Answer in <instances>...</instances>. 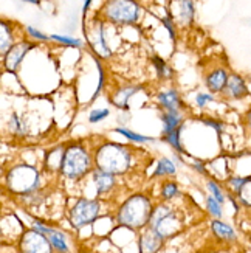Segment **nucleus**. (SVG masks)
I'll return each mask as SVG.
<instances>
[{
  "instance_id": "f257e3e1",
  "label": "nucleus",
  "mask_w": 251,
  "mask_h": 253,
  "mask_svg": "<svg viewBox=\"0 0 251 253\" xmlns=\"http://www.w3.org/2000/svg\"><path fill=\"white\" fill-rule=\"evenodd\" d=\"M96 168L113 175L124 174L132 167V152L119 143H103L95 154Z\"/></svg>"
},
{
  "instance_id": "f03ea898",
  "label": "nucleus",
  "mask_w": 251,
  "mask_h": 253,
  "mask_svg": "<svg viewBox=\"0 0 251 253\" xmlns=\"http://www.w3.org/2000/svg\"><path fill=\"white\" fill-rule=\"evenodd\" d=\"M152 211H154V208H152V204L146 196L134 194L119 207L116 219L121 225L138 230L149 225Z\"/></svg>"
},
{
  "instance_id": "7ed1b4c3",
  "label": "nucleus",
  "mask_w": 251,
  "mask_h": 253,
  "mask_svg": "<svg viewBox=\"0 0 251 253\" xmlns=\"http://www.w3.org/2000/svg\"><path fill=\"white\" fill-rule=\"evenodd\" d=\"M140 9L138 0H106L100 11V17L107 24L118 27L135 25L140 19Z\"/></svg>"
},
{
  "instance_id": "20e7f679",
  "label": "nucleus",
  "mask_w": 251,
  "mask_h": 253,
  "mask_svg": "<svg viewBox=\"0 0 251 253\" xmlns=\"http://www.w3.org/2000/svg\"><path fill=\"white\" fill-rule=\"evenodd\" d=\"M92 169L90 152L81 143H73L64 149V159L61 165V172L67 179H81Z\"/></svg>"
},
{
  "instance_id": "39448f33",
  "label": "nucleus",
  "mask_w": 251,
  "mask_h": 253,
  "mask_svg": "<svg viewBox=\"0 0 251 253\" xmlns=\"http://www.w3.org/2000/svg\"><path fill=\"white\" fill-rule=\"evenodd\" d=\"M149 227L155 230L161 238H169L180 232L183 227V221L179 211L172 205L160 204L152 211Z\"/></svg>"
},
{
  "instance_id": "423d86ee",
  "label": "nucleus",
  "mask_w": 251,
  "mask_h": 253,
  "mask_svg": "<svg viewBox=\"0 0 251 253\" xmlns=\"http://www.w3.org/2000/svg\"><path fill=\"white\" fill-rule=\"evenodd\" d=\"M40 177L36 168L30 165H17L6 174L8 190L16 194H33L39 186Z\"/></svg>"
},
{
  "instance_id": "0eeeda50",
  "label": "nucleus",
  "mask_w": 251,
  "mask_h": 253,
  "mask_svg": "<svg viewBox=\"0 0 251 253\" xmlns=\"http://www.w3.org/2000/svg\"><path fill=\"white\" fill-rule=\"evenodd\" d=\"M106 24L107 22L101 17H96L92 20V27L90 30L85 31V38L87 43L90 45L92 51L95 53V56L107 59L112 56V50L107 43L106 38Z\"/></svg>"
},
{
  "instance_id": "6e6552de",
  "label": "nucleus",
  "mask_w": 251,
  "mask_h": 253,
  "mask_svg": "<svg viewBox=\"0 0 251 253\" xmlns=\"http://www.w3.org/2000/svg\"><path fill=\"white\" fill-rule=\"evenodd\" d=\"M101 211V205L95 199H79L70 210V222L76 228H82L85 225L96 221Z\"/></svg>"
},
{
  "instance_id": "1a4fd4ad",
  "label": "nucleus",
  "mask_w": 251,
  "mask_h": 253,
  "mask_svg": "<svg viewBox=\"0 0 251 253\" xmlns=\"http://www.w3.org/2000/svg\"><path fill=\"white\" fill-rule=\"evenodd\" d=\"M168 16L179 27H189L195 17L194 0H169Z\"/></svg>"
},
{
  "instance_id": "9d476101",
  "label": "nucleus",
  "mask_w": 251,
  "mask_h": 253,
  "mask_svg": "<svg viewBox=\"0 0 251 253\" xmlns=\"http://www.w3.org/2000/svg\"><path fill=\"white\" fill-rule=\"evenodd\" d=\"M53 246L47 235L36 232L31 228L20 238V252L22 253H53Z\"/></svg>"
},
{
  "instance_id": "9b49d317",
  "label": "nucleus",
  "mask_w": 251,
  "mask_h": 253,
  "mask_svg": "<svg viewBox=\"0 0 251 253\" xmlns=\"http://www.w3.org/2000/svg\"><path fill=\"white\" fill-rule=\"evenodd\" d=\"M36 43L31 42V41H19L16 42L13 47H11L3 56H2V62H3V67L6 72L9 73H16L20 67L22 61L27 56V53L35 48Z\"/></svg>"
},
{
  "instance_id": "f8f14e48",
  "label": "nucleus",
  "mask_w": 251,
  "mask_h": 253,
  "mask_svg": "<svg viewBox=\"0 0 251 253\" xmlns=\"http://www.w3.org/2000/svg\"><path fill=\"white\" fill-rule=\"evenodd\" d=\"M223 98L228 101H239L248 96V85L244 76L239 73H230L228 76V83L222 92Z\"/></svg>"
},
{
  "instance_id": "ddd939ff",
  "label": "nucleus",
  "mask_w": 251,
  "mask_h": 253,
  "mask_svg": "<svg viewBox=\"0 0 251 253\" xmlns=\"http://www.w3.org/2000/svg\"><path fill=\"white\" fill-rule=\"evenodd\" d=\"M228 76H230V73L226 72V69L214 67L205 75V84L211 93H222L228 83Z\"/></svg>"
},
{
  "instance_id": "4468645a",
  "label": "nucleus",
  "mask_w": 251,
  "mask_h": 253,
  "mask_svg": "<svg viewBox=\"0 0 251 253\" xmlns=\"http://www.w3.org/2000/svg\"><path fill=\"white\" fill-rule=\"evenodd\" d=\"M157 101L161 106V109L165 112H174V114H180L183 103L180 100V95L176 89H169L166 92H160L157 95Z\"/></svg>"
},
{
  "instance_id": "2eb2a0df",
  "label": "nucleus",
  "mask_w": 251,
  "mask_h": 253,
  "mask_svg": "<svg viewBox=\"0 0 251 253\" xmlns=\"http://www.w3.org/2000/svg\"><path fill=\"white\" fill-rule=\"evenodd\" d=\"M163 239L155 230L147 227L140 238V252L141 253H157L163 244Z\"/></svg>"
},
{
  "instance_id": "dca6fc26",
  "label": "nucleus",
  "mask_w": 251,
  "mask_h": 253,
  "mask_svg": "<svg viewBox=\"0 0 251 253\" xmlns=\"http://www.w3.org/2000/svg\"><path fill=\"white\" fill-rule=\"evenodd\" d=\"M141 89L140 85H134V84H127V85H123L119 87L116 90L115 95H112L110 101L113 106H116L118 109H121V111H129V100L132 98L138 90Z\"/></svg>"
},
{
  "instance_id": "f3484780",
  "label": "nucleus",
  "mask_w": 251,
  "mask_h": 253,
  "mask_svg": "<svg viewBox=\"0 0 251 253\" xmlns=\"http://www.w3.org/2000/svg\"><path fill=\"white\" fill-rule=\"evenodd\" d=\"M93 177V183L98 194H107L113 190L115 186V175L110 172H106L100 168H96L92 174Z\"/></svg>"
},
{
  "instance_id": "a211bd4d",
  "label": "nucleus",
  "mask_w": 251,
  "mask_h": 253,
  "mask_svg": "<svg viewBox=\"0 0 251 253\" xmlns=\"http://www.w3.org/2000/svg\"><path fill=\"white\" fill-rule=\"evenodd\" d=\"M14 43V31L11 27V22L2 20L0 22V51H2V56Z\"/></svg>"
},
{
  "instance_id": "6ab92c4d",
  "label": "nucleus",
  "mask_w": 251,
  "mask_h": 253,
  "mask_svg": "<svg viewBox=\"0 0 251 253\" xmlns=\"http://www.w3.org/2000/svg\"><path fill=\"white\" fill-rule=\"evenodd\" d=\"M211 228H213V233L222 239V241H226V243H234V241L237 239L236 236V232H234V228L230 227L228 224L219 221V219H215V221H213L211 224Z\"/></svg>"
},
{
  "instance_id": "aec40b11",
  "label": "nucleus",
  "mask_w": 251,
  "mask_h": 253,
  "mask_svg": "<svg viewBox=\"0 0 251 253\" xmlns=\"http://www.w3.org/2000/svg\"><path fill=\"white\" fill-rule=\"evenodd\" d=\"M181 115L174 114V112H165L161 114V123H163V134H169L174 129L181 126Z\"/></svg>"
},
{
  "instance_id": "412c9836",
  "label": "nucleus",
  "mask_w": 251,
  "mask_h": 253,
  "mask_svg": "<svg viewBox=\"0 0 251 253\" xmlns=\"http://www.w3.org/2000/svg\"><path fill=\"white\" fill-rule=\"evenodd\" d=\"M51 246L56 249L59 253H67L69 252V246H67V241H65V235L58 232V230H51V232L47 235Z\"/></svg>"
},
{
  "instance_id": "4be33fe9",
  "label": "nucleus",
  "mask_w": 251,
  "mask_h": 253,
  "mask_svg": "<svg viewBox=\"0 0 251 253\" xmlns=\"http://www.w3.org/2000/svg\"><path fill=\"white\" fill-rule=\"evenodd\" d=\"M174 174H176V165L172 163V160H169L166 157L160 159L158 163H157L154 175L160 177V175H174Z\"/></svg>"
},
{
  "instance_id": "5701e85b",
  "label": "nucleus",
  "mask_w": 251,
  "mask_h": 253,
  "mask_svg": "<svg viewBox=\"0 0 251 253\" xmlns=\"http://www.w3.org/2000/svg\"><path fill=\"white\" fill-rule=\"evenodd\" d=\"M152 64H154V67H155V72H157V76H158V78L166 80V78H171V76H172L171 67L166 64V61H163L160 56H154V58H152Z\"/></svg>"
},
{
  "instance_id": "b1692460",
  "label": "nucleus",
  "mask_w": 251,
  "mask_h": 253,
  "mask_svg": "<svg viewBox=\"0 0 251 253\" xmlns=\"http://www.w3.org/2000/svg\"><path fill=\"white\" fill-rule=\"evenodd\" d=\"M180 134H181V126L174 129L172 132H169V134H163V141L169 143V145L176 151L183 152V146L180 145Z\"/></svg>"
},
{
  "instance_id": "393cba45",
  "label": "nucleus",
  "mask_w": 251,
  "mask_h": 253,
  "mask_svg": "<svg viewBox=\"0 0 251 253\" xmlns=\"http://www.w3.org/2000/svg\"><path fill=\"white\" fill-rule=\"evenodd\" d=\"M115 132H118V134L124 135L127 140L134 141V143H149V141H154V138H152V137L140 135V134H137V132H132V130H129V129H126V127H116Z\"/></svg>"
},
{
  "instance_id": "a878e982",
  "label": "nucleus",
  "mask_w": 251,
  "mask_h": 253,
  "mask_svg": "<svg viewBox=\"0 0 251 253\" xmlns=\"http://www.w3.org/2000/svg\"><path fill=\"white\" fill-rule=\"evenodd\" d=\"M51 41L62 43V45H67V47H81L82 45V41L79 39H74V38H69V36H62V35H51L50 36Z\"/></svg>"
},
{
  "instance_id": "bb28decb",
  "label": "nucleus",
  "mask_w": 251,
  "mask_h": 253,
  "mask_svg": "<svg viewBox=\"0 0 251 253\" xmlns=\"http://www.w3.org/2000/svg\"><path fill=\"white\" fill-rule=\"evenodd\" d=\"M179 194V186L176 182H166L161 188V197L165 201H171Z\"/></svg>"
},
{
  "instance_id": "cd10ccee",
  "label": "nucleus",
  "mask_w": 251,
  "mask_h": 253,
  "mask_svg": "<svg viewBox=\"0 0 251 253\" xmlns=\"http://www.w3.org/2000/svg\"><path fill=\"white\" fill-rule=\"evenodd\" d=\"M206 208L214 217H222V204L215 199L214 196L206 197Z\"/></svg>"
},
{
  "instance_id": "c85d7f7f",
  "label": "nucleus",
  "mask_w": 251,
  "mask_h": 253,
  "mask_svg": "<svg viewBox=\"0 0 251 253\" xmlns=\"http://www.w3.org/2000/svg\"><path fill=\"white\" fill-rule=\"evenodd\" d=\"M248 180H250V177H237V175H233V177L228 179V186H230L233 193L239 194Z\"/></svg>"
},
{
  "instance_id": "c756f323",
  "label": "nucleus",
  "mask_w": 251,
  "mask_h": 253,
  "mask_svg": "<svg viewBox=\"0 0 251 253\" xmlns=\"http://www.w3.org/2000/svg\"><path fill=\"white\" fill-rule=\"evenodd\" d=\"M95 62H96V67H98V72H100V81H98V87H96V90H95V95L92 96V100H90V103H93L98 96H100V93H101V90H103V87H104V69H103V65H101V62H100V58H95Z\"/></svg>"
},
{
  "instance_id": "7c9ffc66",
  "label": "nucleus",
  "mask_w": 251,
  "mask_h": 253,
  "mask_svg": "<svg viewBox=\"0 0 251 253\" xmlns=\"http://www.w3.org/2000/svg\"><path fill=\"white\" fill-rule=\"evenodd\" d=\"M8 127L13 130L14 134H19V135L24 134V125H22V120L17 114L11 115V118L8 120Z\"/></svg>"
},
{
  "instance_id": "2f4dec72",
  "label": "nucleus",
  "mask_w": 251,
  "mask_h": 253,
  "mask_svg": "<svg viewBox=\"0 0 251 253\" xmlns=\"http://www.w3.org/2000/svg\"><path fill=\"white\" fill-rule=\"evenodd\" d=\"M108 114H110L108 109H93V111L90 112V115H89V122L90 123H100V122H103L104 118L108 117Z\"/></svg>"
},
{
  "instance_id": "473e14b6",
  "label": "nucleus",
  "mask_w": 251,
  "mask_h": 253,
  "mask_svg": "<svg viewBox=\"0 0 251 253\" xmlns=\"http://www.w3.org/2000/svg\"><path fill=\"white\" fill-rule=\"evenodd\" d=\"M206 186H208V190H210V193L215 197L217 201H219L220 204H223L225 202V194H223V191H222V188L219 185H217L214 180H210L208 183H206Z\"/></svg>"
},
{
  "instance_id": "72a5a7b5",
  "label": "nucleus",
  "mask_w": 251,
  "mask_h": 253,
  "mask_svg": "<svg viewBox=\"0 0 251 253\" xmlns=\"http://www.w3.org/2000/svg\"><path fill=\"white\" fill-rule=\"evenodd\" d=\"M27 33H28V36L33 39V41H40V42H47L50 39V36H47L45 33H42L39 31L37 28L35 27H27Z\"/></svg>"
},
{
  "instance_id": "f704fd0d",
  "label": "nucleus",
  "mask_w": 251,
  "mask_h": 253,
  "mask_svg": "<svg viewBox=\"0 0 251 253\" xmlns=\"http://www.w3.org/2000/svg\"><path fill=\"white\" fill-rule=\"evenodd\" d=\"M202 123L206 125V126H210L213 129H215L217 134H222L223 132V123L220 122V120H214V118H203L202 120Z\"/></svg>"
},
{
  "instance_id": "c9c22d12",
  "label": "nucleus",
  "mask_w": 251,
  "mask_h": 253,
  "mask_svg": "<svg viewBox=\"0 0 251 253\" xmlns=\"http://www.w3.org/2000/svg\"><path fill=\"white\" fill-rule=\"evenodd\" d=\"M161 22H163V25H165V28L168 30V33H169V38H171V41H176V24L171 20V17L169 16H166V17H163L161 19Z\"/></svg>"
},
{
  "instance_id": "e433bc0d",
  "label": "nucleus",
  "mask_w": 251,
  "mask_h": 253,
  "mask_svg": "<svg viewBox=\"0 0 251 253\" xmlns=\"http://www.w3.org/2000/svg\"><path fill=\"white\" fill-rule=\"evenodd\" d=\"M211 101H214V96L211 93H197L195 95V104H197L199 107H205Z\"/></svg>"
},
{
  "instance_id": "4c0bfd02",
  "label": "nucleus",
  "mask_w": 251,
  "mask_h": 253,
  "mask_svg": "<svg viewBox=\"0 0 251 253\" xmlns=\"http://www.w3.org/2000/svg\"><path fill=\"white\" fill-rule=\"evenodd\" d=\"M192 167H194L195 169H197L199 172H202V174H206V167H205V163H203V162H200V160H194Z\"/></svg>"
},
{
  "instance_id": "58836bf2",
  "label": "nucleus",
  "mask_w": 251,
  "mask_h": 253,
  "mask_svg": "<svg viewBox=\"0 0 251 253\" xmlns=\"http://www.w3.org/2000/svg\"><path fill=\"white\" fill-rule=\"evenodd\" d=\"M244 123H245V126H247L248 129H251V109L245 114V117H244Z\"/></svg>"
},
{
  "instance_id": "ea45409f",
  "label": "nucleus",
  "mask_w": 251,
  "mask_h": 253,
  "mask_svg": "<svg viewBox=\"0 0 251 253\" xmlns=\"http://www.w3.org/2000/svg\"><path fill=\"white\" fill-rule=\"evenodd\" d=\"M92 2H93V0H84V8H82V16H84V17H85V14H87V11L90 9Z\"/></svg>"
},
{
  "instance_id": "a19ab883",
  "label": "nucleus",
  "mask_w": 251,
  "mask_h": 253,
  "mask_svg": "<svg viewBox=\"0 0 251 253\" xmlns=\"http://www.w3.org/2000/svg\"><path fill=\"white\" fill-rule=\"evenodd\" d=\"M22 2H27V3H33V5H39L40 0H22Z\"/></svg>"
},
{
  "instance_id": "79ce46f5",
  "label": "nucleus",
  "mask_w": 251,
  "mask_h": 253,
  "mask_svg": "<svg viewBox=\"0 0 251 253\" xmlns=\"http://www.w3.org/2000/svg\"><path fill=\"white\" fill-rule=\"evenodd\" d=\"M250 238H251V236H250Z\"/></svg>"
}]
</instances>
